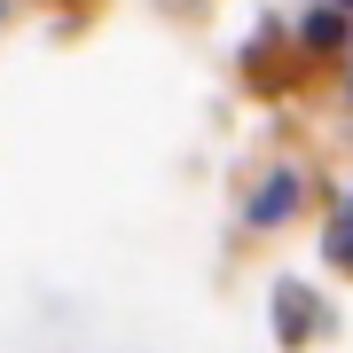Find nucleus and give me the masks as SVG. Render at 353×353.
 I'll list each match as a JSON object with an SVG mask.
<instances>
[{
    "mask_svg": "<svg viewBox=\"0 0 353 353\" xmlns=\"http://www.w3.org/2000/svg\"><path fill=\"white\" fill-rule=\"evenodd\" d=\"M306 55H299V39H290V24H267L252 48H243V79H252V94H290V87H306Z\"/></svg>",
    "mask_w": 353,
    "mask_h": 353,
    "instance_id": "f257e3e1",
    "label": "nucleus"
},
{
    "mask_svg": "<svg viewBox=\"0 0 353 353\" xmlns=\"http://www.w3.org/2000/svg\"><path fill=\"white\" fill-rule=\"evenodd\" d=\"M314 196V181H306V165H275V173L259 181L252 196H243V228H283V220H299V204Z\"/></svg>",
    "mask_w": 353,
    "mask_h": 353,
    "instance_id": "f03ea898",
    "label": "nucleus"
},
{
    "mask_svg": "<svg viewBox=\"0 0 353 353\" xmlns=\"http://www.w3.org/2000/svg\"><path fill=\"white\" fill-rule=\"evenodd\" d=\"M322 330H330V306L314 299V290L306 283H275V338L299 353V345H314Z\"/></svg>",
    "mask_w": 353,
    "mask_h": 353,
    "instance_id": "7ed1b4c3",
    "label": "nucleus"
},
{
    "mask_svg": "<svg viewBox=\"0 0 353 353\" xmlns=\"http://www.w3.org/2000/svg\"><path fill=\"white\" fill-rule=\"evenodd\" d=\"M290 39H299V55H306V63H330V55L353 39V24H345V8H314L299 32H290Z\"/></svg>",
    "mask_w": 353,
    "mask_h": 353,
    "instance_id": "20e7f679",
    "label": "nucleus"
},
{
    "mask_svg": "<svg viewBox=\"0 0 353 353\" xmlns=\"http://www.w3.org/2000/svg\"><path fill=\"white\" fill-rule=\"evenodd\" d=\"M322 267H338V275H353V204H338L322 228Z\"/></svg>",
    "mask_w": 353,
    "mask_h": 353,
    "instance_id": "39448f33",
    "label": "nucleus"
},
{
    "mask_svg": "<svg viewBox=\"0 0 353 353\" xmlns=\"http://www.w3.org/2000/svg\"><path fill=\"white\" fill-rule=\"evenodd\" d=\"M55 8H94V0H55Z\"/></svg>",
    "mask_w": 353,
    "mask_h": 353,
    "instance_id": "423d86ee",
    "label": "nucleus"
},
{
    "mask_svg": "<svg viewBox=\"0 0 353 353\" xmlns=\"http://www.w3.org/2000/svg\"><path fill=\"white\" fill-rule=\"evenodd\" d=\"M330 8H353V0H330Z\"/></svg>",
    "mask_w": 353,
    "mask_h": 353,
    "instance_id": "0eeeda50",
    "label": "nucleus"
},
{
    "mask_svg": "<svg viewBox=\"0 0 353 353\" xmlns=\"http://www.w3.org/2000/svg\"><path fill=\"white\" fill-rule=\"evenodd\" d=\"M345 204H353V196H345Z\"/></svg>",
    "mask_w": 353,
    "mask_h": 353,
    "instance_id": "6e6552de",
    "label": "nucleus"
}]
</instances>
